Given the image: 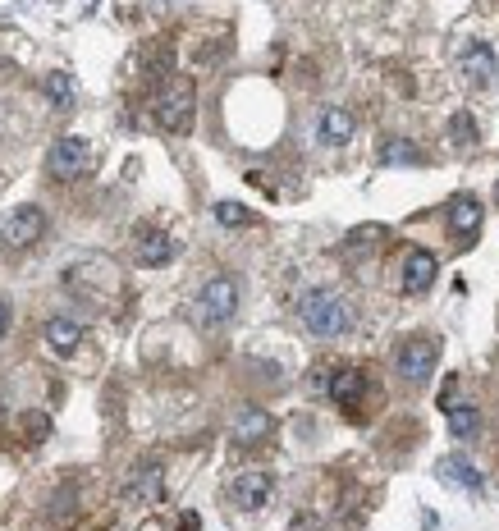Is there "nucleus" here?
<instances>
[{
    "instance_id": "1",
    "label": "nucleus",
    "mask_w": 499,
    "mask_h": 531,
    "mask_svg": "<svg viewBox=\"0 0 499 531\" xmlns=\"http://www.w3.org/2000/svg\"><path fill=\"white\" fill-rule=\"evenodd\" d=\"M152 115L161 129L170 133H188L193 129V115H197V87L188 78H165L161 97L152 101Z\"/></svg>"
},
{
    "instance_id": "2",
    "label": "nucleus",
    "mask_w": 499,
    "mask_h": 531,
    "mask_svg": "<svg viewBox=\"0 0 499 531\" xmlns=\"http://www.w3.org/2000/svg\"><path fill=\"white\" fill-rule=\"evenodd\" d=\"M298 316H303V326L312 330L316 339H335V335H344V330H348L344 303H339L335 293H326V289H307L303 303H298Z\"/></svg>"
},
{
    "instance_id": "3",
    "label": "nucleus",
    "mask_w": 499,
    "mask_h": 531,
    "mask_svg": "<svg viewBox=\"0 0 499 531\" xmlns=\"http://www.w3.org/2000/svg\"><path fill=\"white\" fill-rule=\"evenodd\" d=\"M239 312V280L234 275H211L202 289H197V321L202 326H225Z\"/></svg>"
},
{
    "instance_id": "4",
    "label": "nucleus",
    "mask_w": 499,
    "mask_h": 531,
    "mask_svg": "<svg viewBox=\"0 0 499 531\" xmlns=\"http://www.w3.org/2000/svg\"><path fill=\"white\" fill-rule=\"evenodd\" d=\"M435 367H440V339H431V335L403 339L399 353H394V371H399L408 385H426V380L435 376Z\"/></svg>"
},
{
    "instance_id": "5",
    "label": "nucleus",
    "mask_w": 499,
    "mask_h": 531,
    "mask_svg": "<svg viewBox=\"0 0 499 531\" xmlns=\"http://www.w3.org/2000/svg\"><path fill=\"white\" fill-rule=\"evenodd\" d=\"M42 234H46V211H42V206H33V202L14 206L10 216L0 220V248H10V252L33 248Z\"/></svg>"
},
{
    "instance_id": "6",
    "label": "nucleus",
    "mask_w": 499,
    "mask_h": 531,
    "mask_svg": "<svg viewBox=\"0 0 499 531\" xmlns=\"http://www.w3.org/2000/svg\"><path fill=\"white\" fill-rule=\"evenodd\" d=\"M87 165H92V147H87L83 138H60L51 147V156H46V170H51L55 184H74V179H83Z\"/></svg>"
},
{
    "instance_id": "7",
    "label": "nucleus",
    "mask_w": 499,
    "mask_h": 531,
    "mask_svg": "<svg viewBox=\"0 0 499 531\" xmlns=\"http://www.w3.org/2000/svg\"><path fill=\"white\" fill-rule=\"evenodd\" d=\"M271 490H275L271 472L252 467V472H239V477H234V486H229V499H234V504H239L243 513H257V509H266Z\"/></svg>"
},
{
    "instance_id": "8",
    "label": "nucleus",
    "mask_w": 499,
    "mask_h": 531,
    "mask_svg": "<svg viewBox=\"0 0 499 531\" xmlns=\"http://www.w3.org/2000/svg\"><path fill=\"white\" fill-rule=\"evenodd\" d=\"M435 284V257L426 248H408L399 266V289L403 293H426Z\"/></svg>"
},
{
    "instance_id": "9",
    "label": "nucleus",
    "mask_w": 499,
    "mask_h": 531,
    "mask_svg": "<svg viewBox=\"0 0 499 531\" xmlns=\"http://www.w3.org/2000/svg\"><path fill=\"white\" fill-rule=\"evenodd\" d=\"M133 252H138L142 266H165V261L174 257V239L161 225H142L138 234H133Z\"/></svg>"
},
{
    "instance_id": "10",
    "label": "nucleus",
    "mask_w": 499,
    "mask_h": 531,
    "mask_svg": "<svg viewBox=\"0 0 499 531\" xmlns=\"http://www.w3.org/2000/svg\"><path fill=\"white\" fill-rule=\"evenodd\" d=\"M326 394H330V399H335L344 412H358V408H362V394H367V380H362L358 367H339L335 376H330Z\"/></svg>"
},
{
    "instance_id": "11",
    "label": "nucleus",
    "mask_w": 499,
    "mask_h": 531,
    "mask_svg": "<svg viewBox=\"0 0 499 531\" xmlns=\"http://www.w3.org/2000/svg\"><path fill=\"white\" fill-rule=\"evenodd\" d=\"M445 422H449V435L454 440H472V435L481 431V412L477 403H454V385H445Z\"/></svg>"
},
{
    "instance_id": "12",
    "label": "nucleus",
    "mask_w": 499,
    "mask_h": 531,
    "mask_svg": "<svg viewBox=\"0 0 499 531\" xmlns=\"http://www.w3.org/2000/svg\"><path fill=\"white\" fill-rule=\"evenodd\" d=\"M353 129H358V120L339 106H330V110L316 115V142H321V147H344V142L353 138Z\"/></svg>"
},
{
    "instance_id": "13",
    "label": "nucleus",
    "mask_w": 499,
    "mask_h": 531,
    "mask_svg": "<svg viewBox=\"0 0 499 531\" xmlns=\"http://www.w3.org/2000/svg\"><path fill=\"white\" fill-rule=\"evenodd\" d=\"M481 220H486V211H481V202L472 193H454V202H449V229H454L458 239H477Z\"/></svg>"
},
{
    "instance_id": "14",
    "label": "nucleus",
    "mask_w": 499,
    "mask_h": 531,
    "mask_svg": "<svg viewBox=\"0 0 499 531\" xmlns=\"http://www.w3.org/2000/svg\"><path fill=\"white\" fill-rule=\"evenodd\" d=\"M129 495L142 499V504H156L165 495V467L161 463H138L129 477Z\"/></svg>"
},
{
    "instance_id": "15",
    "label": "nucleus",
    "mask_w": 499,
    "mask_h": 531,
    "mask_svg": "<svg viewBox=\"0 0 499 531\" xmlns=\"http://www.w3.org/2000/svg\"><path fill=\"white\" fill-rule=\"evenodd\" d=\"M271 435V412L266 408H239L234 412V445H257Z\"/></svg>"
},
{
    "instance_id": "16",
    "label": "nucleus",
    "mask_w": 499,
    "mask_h": 531,
    "mask_svg": "<svg viewBox=\"0 0 499 531\" xmlns=\"http://www.w3.org/2000/svg\"><path fill=\"white\" fill-rule=\"evenodd\" d=\"M83 321H74V316H51L46 321V344H51V353H74L78 344H83Z\"/></svg>"
},
{
    "instance_id": "17",
    "label": "nucleus",
    "mask_w": 499,
    "mask_h": 531,
    "mask_svg": "<svg viewBox=\"0 0 499 531\" xmlns=\"http://www.w3.org/2000/svg\"><path fill=\"white\" fill-rule=\"evenodd\" d=\"M435 477L445 481V486H463V490H481V472L467 463L463 454H449L435 463Z\"/></svg>"
},
{
    "instance_id": "18",
    "label": "nucleus",
    "mask_w": 499,
    "mask_h": 531,
    "mask_svg": "<svg viewBox=\"0 0 499 531\" xmlns=\"http://www.w3.org/2000/svg\"><path fill=\"white\" fill-rule=\"evenodd\" d=\"M458 69H463L467 83H490L495 78V55H490V46H467L458 55Z\"/></svg>"
},
{
    "instance_id": "19",
    "label": "nucleus",
    "mask_w": 499,
    "mask_h": 531,
    "mask_svg": "<svg viewBox=\"0 0 499 531\" xmlns=\"http://www.w3.org/2000/svg\"><path fill=\"white\" fill-rule=\"evenodd\" d=\"M422 147L408 138H385L380 142V165H422Z\"/></svg>"
},
{
    "instance_id": "20",
    "label": "nucleus",
    "mask_w": 499,
    "mask_h": 531,
    "mask_svg": "<svg viewBox=\"0 0 499 531\" xmlns=\"http://www.w3.org/2000/svg\"><path fill=\"white\" fill-rule=\"evenodd\" d=\"M216 220L225 229H248V225H257V216H252L248 206H239V202H216Z\"/></svg>"
},
{
    "instance_id": "21",
    "label": "nucleus",
    "mask_w": 499,
    "mask_h": 531,
    "mask_svg": "<svg viewBox=\"0 0 499 531\" xmlns=\"http://www.w3.org/2000/svg\"><path fill=\"white\" fill-rule=\"evenodd\" d=\"M42 92L55 101V106H69V101H74V83H69V74H51L42 83Z\"/></svg>"
},
{
    "instance_id": "22",
    "label": "nucleus",
    "mask_w": 499,
    "mask_h": 531,
    "mask_svg": "<svg viewBox=\"0 0 499 531\" xmlns=\"http://www.w3.org/2000/svg\"><path fill=\"white\" fill-rule=\"evenodd\" d=\"M449 138H454L458 147H472V142H477V124H472V115H454V124H449Z\"/></svg>"
},
{
    "instance_id": "23",
    "label": "nucleus",
    "mask_w": 499,
    "mask_h": 531,
    "mask_svg": "<svg viewBox=\"0 0 499 531\" xmlns=\"http://www.w3.org/2000/svg\"><path fill=\"white\" fill-rule=\"evenodd\" d=\"M46 431H51L46 412H28V417H23V435H28V440H46Z\"/></svg>"
},
{
    "instance_id": "24",
    "label": "nucleus",
    "mask_w": 499,
    "mask_h": 531,
    "mask_svg": "<svg viewBox=\"0 0 499 531\" xmlns=\"http://www.w3.org/2000/svg\"><path fill=\"white\" fill-rule=\"evenodd\" d=\"M289 531H326V522L316 518V513H293Z\"/></svg>"
},
{
    "instance_id": "25",
    "label": "nucleus",
    "mask_w": 499,
    "mask_h": 531,
    "mask_svg": "<svg viewBox=\"0 0 499 531\" xmlns=\"http://www.w3.org/2000/svg\"><path fill=\"white\" fill-rule=\"evenodd\" d=\"M10 326H14V307H10V298L0 293V339L10 335Z\"/></svg>"
},
{
    "instance_id": "26",
    "label": "nucleus",
    "mask_w": 499,
    "mask_h": 531,
    "mask_svg": "<svg viewBox=\"0 0 499 531\" xmlns=\"http://www.w3.org/2000/svg\"><path fill=\"white\" fill-rule=\"evenodd\" d=\"M197 527H202V518H197V513H193V509H188V513H184V518H179V527H174V531H197Z\"/></svg>"
}]
</instances>
